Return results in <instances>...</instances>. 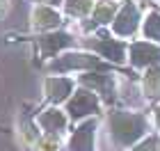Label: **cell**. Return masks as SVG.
I'll list each match as a JSON object with an SVG mask.
<instances>
[{
	"label": "cell",
	"mask_w": 160,
	"mask_h": 151,
	"mask_svg": "<svg viewBox=\"0 0 160 151\" xmlns=\"http://www.w3.org/2000/svg\"><path fill=\"white\" fill-rule=\"evenodd\" d=\"M76 87H78L76 78L62 76V73H48L43 78V98L50 105H64L73 96Z\"/></svg>",
	"instance_id": "obj_11"
},
{
	"label": "cell",
	"mask_w": 160,
	"mask_h": 151,
	"mask_svg": "<svg viewBox=\"0 0 160 151\" xmlns=\"http://www.w3.org/2000/svg\"><path fill=\"white\" fill-rule=\"evenodd\" d=\"M69 114L67 110H60V105H48L46 110H41L37 114V124L41 128V133H57L62 135L69 126Z\"/></svg>",
	"instance_id": "obj_13"
},
{
	"label": "cell",
	"mask_w": 160,
	"mask_h": 151,
	"mask_svg": "<svg viewBox=\"0 0 160 151\" xmlns=\"http://www.w3.org/2000/svg\"><path fill=\"white\" fill-rule=\"evenodd\" d=\"M37 151H62V135L57 133H41L37 144H34Z\"/></svg>",
	"instance_id": "obj_17"
},
{
	"label": "cell",
	"mask_w": 160,
	"mask_h": 151,
	"mask_svg": "<svg viewBox=\"0 0 160 151\" xmlns=\"http://www.w3.org/2000/svg\"><path fill=\"white\" fill-rule=\"evenodd\" d=\"M140 37L160 44V9H158V7H151V9L144 12L142 28H140Z\"/></svg>",
	"instance_id": "obj_15"
},
{
	"label": "cell",
	"mask_w": 160,
	"mask_h": 151,
	"mask_svg": "<svg viewBox=\"0 0 160 151\" xmlns=\"http://www.w3.org/2000/svg\"><path fill=\"white\" fill-rule=\"evenodd\" d=\"M7 44H28L32 48V64L34 67H46V64L57 57L60 53L69 48L80 46V34H76L69 28H60L53 32H9L7 34Z\"/></svg>",
	"instance_id": "obj_1"
},
{
	"label": "cell",
	"mask_w": 160,
	"mask_h": 151,
	"mask_svg": "<svg viewBox=\"0 0 160 151\" xmlns=\"http://www.w3.org/2000/svg\"><path fill=\"white\" fill-rule=\"evenodd\" d=\"M142 18H144V9L137 0H123L121 3V9L117 12L110 30L112 34H117L119 39H135L140 34V28H142Z\"/></svg>",
	"instance_id": "obj_5"
},
{
	"label": "cell",
	"mask_w": 160,
	"mask_h": 151,
	"mask_svg": "<svg viewBox=\"0 0 160 151\" xmlns=\"http://www.w3.org/2000/svg\"><path fill=\"white\" fill-rule=\"evenodd\" d=\"M153 119H156V126L160 131V103H156V108H153Z\"/></svg>",
	"instance_id": "obj_20"
},
{
	"label": "cell",
	"mask_w": 160,
	"mask_h": 151,
	"mask_svg": "<svg viewBox=\"0 0 160 151\" xmlns=\"http://www.w3.org/2000/svg\"><path fill=\"white\" fill-rule=\"evenodd\" d=\"M149 5H151V7H158V5H160V0H149Z\"/></svg>",
	"instance_id": "obj_21"
},
{
	"label": "cell",
	"mask_w": 160,
	"mask_h": 151,
	"mask_svg": "<svg viewBox=\"0 0 160 151\" xmlns=\"http://www.w3.org/2000/svg\"><path fill=\"white\" fill-rule=\"evenodd\" d=\"M108 124H110V138L119 149L135 147L140 140L147 138L149 119L142 112L133 110H110L108 112Z\"/></svg>",
	"instance_id": "obj_2"
},
{
	"label": "cell",
	"mask_w": 160,
	"mask_h": 151,
	"mask_svg": "<svg viewBox=\"0 0 160 151\" xmlns=\"http://www.w3.org/2000/svg\"><path fill=\"white\" fill-rule=\"evenodd\" d=\"M94 5H96V0H64L62 3V12L67 18H73V21H85L87 16L92 14Z\"/></svg>",
	"instance_id": "obj_16"
},
{
	"label": "cell",
	"mask_w": 160,
	"mask_h": 151,
	"mask_svg": "<svg viewBox=\"0 0 160 151\" xmlns=\"http://www.w3.org/2000/svg\"><path fill=\"white\" fill-rule=\"evenodd\" d=\"M140 87H142V94H144L147 101L160 103V64H153V67L142 71Z\"/></svg>",
	"instance_id": "obj_14"
},
{
	"label": "cell",
	"mask_w": 160,
	"mask_h": 151,
	"mask_svg": "<svg viewBox=\"0 0 160 151\" xmlns=\"http://www.w3.org/2000/svg\"><path fill=\"white\" fill-rule=\"evenodd\" d=\"M9 7H12V0H0V21L7 18V14H9Z\"/></svg>",
	"instance_id": "obj_19"
},
{
	"label": "cell",
	"mask_w": 160,
	"mask_h": 151,
	"mask_svg": "<svg viewBox=\"0 0 160 151\" xmlns=\"http://www.w3.org/2000/svg\"><path fill=\"white\" fill-rule=\"evenodd\" d=\"M119 67L105 62L103 57H98L96 53L87 48H69L60 53L57 57H53L48 64H46V71L48 73H85V71H117Z\"/></svg>",
	"instance_id": "obj_3"
},
{
	"label": "cell",
	"mask_w": 160,
	"mask_h": 151,
	"mask_svg": "<svg viewBox=\"0 0 160 151\" xmlns=\"http://www.w3.org/2000/svg\"><path fill=\"white\" fill-rule=\"evenodd\" d=\"M69 18L64 16L60 7L46 3H32L30 7V32H53L60 28H67Z\"/></svg>",
	"instance_id": "obj_7"
},
{
	"label": "cell",
	"mask_w": 160,
	"mask_h": 151,
	"mask_svg": "<svg viewBox=\"0 0 160 151\" xmlns=\"http://www.w3.org/2000/svg\"><path fill=\"white\" fill-rule=\"evenodd\" d=\"M158 9H160V5H158Z\"/></svg>",
	"instance_id": "obj_22"
},
{
	"label": "cell",
	"mask_w": 160,
	"mask_h": 151,
	"mask_svg": "<svg viewBox=\"0 0 160 151\" xmlns=\"http://www.w3.org/2000/svg\"><path fill=\"white\" fill-rule=\"evenodd\" d=\"M128 64L133 71H144L153 64H160V44L149 39H130L128 41Z\"/></svg>",
	"instance_id": "obj_10"
},
{
	"label": "cell",
	"mask_w": 160,
	"mask_h": 151,
	"mask_svg": "<svg viewBox=\"0 0 160 151\" xmlns=\"http://www.w3.org/2000/svg\"><path fill=\"white\" fill-rule=\"evenodd\" d=\"M80 48L92 50V53H96L98 57H103L105 62H110L119 69L128 62V41L112 34L110 28H101L92 34H82L80 37Z\"/></svg>",
	"instance_id": "obj_4"
},
{
	"label": "cell",
	"mask_w": 160,
	"mask_h": 151,
	"mask_svg": "<svg viewBox=\"0 0 160 151\" xmlns=\"http://www.w3.org/2000/svg\"><path fill=\"white\" fill-rule=\"evenodd\" d=\"M121 3L123 0H96L92 14L78 23L80 34H92V32L101 30V28H110L114 16H117V12L121 9Z\"/></svg>",
	"instance_id": "obj_9"
},
{
	"label": "cell",
	"mask_w": 160,
	"mask_h": 151,
	"mask_svg": "<svg viewBox=\"0 0 160 151\" xmlns=\"http://www.w3.org/2000/svg\"><path fill=\"white\" fill-rule=\"evenodd\" d=\"M101 108H103V98L94 89L82 87V85H78L73 96L64 103V110H67L71 121H82L87 117H98Z\"/></svg>",
	"instance_id": "obj_6"
},
{
	"label": "cell",
	"mask_w": 160,
	"mask_h": 151,
	"mask_svg": "<svg viewBox=\"0 0 160 151\" xmlns=\"http://www.w3.org/2000/svg\"><path fill=\"white\" fill-rule=\"evenodd\" d=\"M98 117H87L73 128L69 135V151H94V140H96Z\"/></svg>",
	"instance_id": "obj_12"
},
{
	"label": "cell",
	"mask_w": 160,
	"mask_h": 151,
	"mask_svg": "<svg viewBox=\"0 0 160 151\" xmlns=\"http://www.w3.org/2000/svg\"><path fill=\"white\" fill-rule=\"evenodd\" d=\"M76 80L82 87L94 89L103 98L105 105L117 103V76H114V71H85V73L76 76Z\"/></svg>",
	"instance_id": "obj_8"
},
{
	"label": "cell",
	"mask_w": 160,
	"mask_h": 151,
	"mask_svg": "<svg viewBox=\"0 0 160 151\" xmlns=\"http://www.w3.org/2000/svg\"><path fill=\"white\" fill-rule=\"evenodd\" d=\"M130 151H160V135H147L135 147H130Z\"/></svg>",
	"instance_id": "obj_18"
}]
</instances>
